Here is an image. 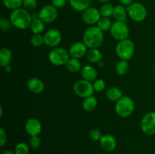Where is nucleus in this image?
I'll return each instance as SVG.
<instances>
[{
    "mask_svg": "<svg viewBox=\"0 0 155 154\" xmlns=\"http://www.w3.org/2000/svg\"><path fill=\"white\" fill-rule=\"evenodd\" d=\"M29 146L25 143H19L15 148V154H28Z\"/></svg>",
    "mask_w": 155,
    "mask_h": 154,
    "instance_id": "7c9ffc66",
    "label": "nucleus"
},
{
    "mask_svg": "<svg viewBox=\"0 0 155 154\" xmlns=\"http://www.w3.org/2000/svg\"><path fill=\"white\" fill-rule=\"evenodd\" d=\"M97 104H98L97 98L93 95H92V96L84 98V101L83 102V108L86 111L91 112L96 108Z\"/></svg>",
    "mask_w": 155,
    "mask_h": 154,
    "instance_id": "b1692460",
    "label": "nucleus"
},
{
    "mask_svg": "<svg viewBox=\"0 0 155 154\" xmlns=\"http://www.w3.org/2000/svg\"><path fill=\"white\" fill-rule=\"evenodd\" d=\"M10 20L5 19V18H2L0 20V30L2 32H7L10 30L11 26H12Z\"/></svg>",
    "mask_w": 155,
    "mask_h": 154,
    "instance_id": "72a5a7b5",
    "label": "nucleus"
},
{
    "mask_svg": "<svg viewBox=\"0 0 155 154\" xmlns=\"http://www.w3.org/2000/svg\"><path fill=\"white\" fill-rule=\"evenodd\" d=\"M43 36L45 45L53 48L58 46L62 40L61 33L57 29H51L48 30Z\"/></svg>",
    "mask_w": 155,
    "mask_h": 154,
    "instance_id": "f8f14e48",
    "label": "nucleus"
},
{
    "mask_svg": "<svg viewBox=\"0 0 155 154\" xmlns=\"http://www.w3.org/2000/svg\"><path fill=\"white\" fill-rule=\"evenodd\" d=\"M101 15L100 11L95 7H89L82 12V21L87 25L93 26L97 24Z\"/></svg>",
    "mask_w": 155,
    "mask_h": 154,
    "instance_id": "9b49d317",
    "label": "nucleus"
},
{
    "mask_svg": "<svg viewBox=\"0 0 155 154\" xmlns=\"http://www.w3.org/2000/svg\"><path fill=\"white\" fill-rule=\"evenodd\" d=\"M98 1L101 3H107L110 0H98Z\"/></svg>",
    "mask_w": 155,
    "mask_h": 154,
    "instance_id": "37998d69",
    "label": "nucleus"
},
{
    "mask_svg": "<svg viewBox=\"0 0 155 154\" xmlns=\"http://www.w3.org/2000/svg\"><path fill=\"white\" fill-rule=\"evenodd\" d=\"M37 6L36 0H23V7L29 11H33Z\"/></svg>",
    "mask_w": 155,
    "mask_h": 154,
    "instance_id": "2f4dec72",
    "label": "nucleus"
},
{
    "mask_svg": "<svg viewBox=\"0 0 155 154\" xmlns=\"http://www.w3.org/2000/svg\"><path fill=\"white\" fill-rule=\"evenodd\" d=\"M30 44L33 47H40L45 44L44 36L42 34H34L30 39Z\"/></svg>",
    "mask_w": 155,
    "mask_h": 154,
    "instance_id": "c756f323",
    "label": "nucleus"
},
{
    "mask_svg": "<svg viewBox=\"0 0 155 154\" xmlns=\"http://www.w3.org/2000/svg\"><path fill=\"white\" fill-rule=\"evenodd\" d=\"M2 2L5 7L12 11L23 6V0H2Z\"/></svg>",
    "mask_w": 155,
    "mask_h": 154,
    "instance_id": "c85d7f7f",
    "label": "nucleus"
},
{
    "mask_svg": "<svg viewBox=\"0 0 155 154\" xmlns=\"http://www.w3.org/2000/svg\"><path fill=\"white\" fill-rule=\"evenodd\" d=\"M112 24L110 19L109 18H104V17H101L98 22L97 23V27L103 32L108 31L110 30Z\"/></svg>",
    "mask_w": 155,
    "mask_h": 154,
    "instance_id": "bb28decb",
    "label": "nucleus"
},
{
    "mask_svg": "<svg viewBox=\"0 0 155 154\" xmlns=\"http://www.w3.org/2000/svg\"><path fill=\"white\" fill-rule=\"evenodd\" d=\"M104 32L97 26H91L85 30L83 35V42L88 48H98L104 42Z\"/></svg>",
    "mask_w": 155,
    "mask_h": 154,
    "instance_id": "f03ea898",
    "label": "nucleus"
},
{
    "mask_svg": "<svg viewBox=\"0 0 155 154\" xmlns=\"http://www.w3.org/2000/svg\"><path fill=\"white\" fill-rule=\"evenodd\" d=\"M130 65H129L128 60H120L115 66L116 72L120 75H124L128 72Z\"/></svg>",
    "mask_w": 155,
    "mask_h": 154,
    "instance_id": "a878e982",
    "label": "nucleus"
},
{
    "mask_svg": "<svg viewBox=\"0 0 155 154\" xmlns=\"http://www.w3.org/2000/svg\"><path fill=\"white\" fill-rule=\"evenodd\" d=\"M93 87L95 89V91L97 92H101L104 90L106 87L105 82L101 79H98L95 81H94L93 83Z\"/></svg>",
    "mask_w": 155,
    "mask_h": 154,
    "instance_id": "473e14b6",
    "label": "nucleus"
},
{
    "mask_svg": "<svg viewBox=\"0 0 155 154\" xmlns=\"http://www.w3.org/2000/svg\"><path fill=\"white\" fill-rule=\"evenodd\" d=\"M127 14L132 21L142 22L146 18L148 11L145 6L140 2H133L127 8Z\"/></svg>",
    "mask_w": 155,
    "mask_h": 154,
    "instance_id": "423d86ee",
    "label": "nucleus"
},
{
    "mask_svg": "<svg viewBox=\"0 0 155 154\" xmlns=\"http://www.w3.org/2000/svg\"><path fill=\"white\" fill-rule=\"evenodd\" d=\"M127 8L124 7L123 5H117L114 8L113 17L117 21H122L126 22L127 18Z\"/></svg>",
    "mask_w": 155,
    "mask_h": 154,
    "instance_id": "aec40b11",
    "label": "nucleus"
},
{
    "mask_svg": "<svg viewBox=\"0 0 155 154\" xmlns=\"http://www.w3.org/2000/svg\"><path fill=\"white\" fill-rule=\"evenodd\" d=\"M154 73L155 74V66H154Z\"/></svg>",
    "mask_w": 155,
    "mask_h": 154,
    "instance_id": "a18cd8bd",
    "label": "nucleus"
},
{
    "mask_svg": "<svg viewBox=\"0 0 155 154\" xmlns=\"http://www.w3.org/2000/svg\"><path fill=\"white\" fill-rule=\"evenodd\" d=\"M39 18L45 24H51L56 21L58 16L57 8L53 5H45L39 11Z\"/></svg>",
    "mask_w": 155,
    "mask_h": 154,
    "instance_id": "9d476101",
    "label": "nucleus"
},
{
    "mask_svg": "<svg viewBox=\"0 0 155 154\" xmlns=\"http://www.w3.org/2000/svg\"><path fill=\"white\" fill-rule=\"evenodd\" d=\"M116 54L120 60H129L132 58L135 52V44L131 39H127L120 41L117 44Z\"/></svg>",
    "mask_w": 155,
    "mask_h": 154,
    "instance_id": "20e7f679",
    "label": "nucleus"
},
{
    "mask_svg": "<svg viewBox=\"0 0 155 154\" xmlns=\"http://www.w3.org/2000/svg\"><path fill=\"white\" fill-rule=\"evenodd\" d=\"M141 130L147 135L155 134V112H148L142 117L140 123Z\"/></svg>",
    "mask_w": 155,
    "mask_h": 154,
    "instance_id": "1a4fd4ad",
    "label": "nucleus"
},
{
    "mask_svg": "<svg viewBox=\"0 0 155 154\" xmlns=\"http://www.w3.org/2000/svg\"><path fill=\"white\" fill-rule=\"evenodd\" d=\"M32 16V19L33 20H36L39 18V12H36V11H33V13L31 14Z\"/></svg>",
    "mask_w": 155,
    "mask_h": 154,
    "instance_id": "ea45409f",
    "label": "nucleus"
},
{
    "mask_svg": "<svg viewBox=\"0 0 155 154\" xmlns=\"http://www.w3.org/2000/svg\"><path fill=\"white\" fill-rule=\"evenodd\" d=\"M114 8V7L110 3H104L99 10L101 17L110 18V17L113 16Z\"/></svg>",
    "mask_w": 155,
    "mask_h": 154,
    "instance_id": "cd10ccee",
    "label": "nucleus"
},
{
    "mask_svg": "<svg viewBox=\"0 0 155 154\" xmlns=\"http://www.w3.org/2000/svg\"><path fill=\"white\" fill-rule=\"evenodd\" d=\"M67 0H51V5L57 8H62L66 5Z\"/></svg>",
    "mask_w": 155,
    "mask_h": 154,
    "instance_id": "4c0bfd02",
    "label": "nucleus"
},
{
    "mask_svg": "<svg viewBox=\"0 0 155 154\" xmlns=\"http://www.w3.org/2000/svg\"><path fill=\"white\" fill-rule=\"evenodd\" d=\"M0 110H1V112H0V116H2V113H3V110H2V107H0Z\"/></svg>",
    "mask_w": 155,
    "mask_h": 154,
    "instance_id": "c03bdc74",
    "label": "nucleus"
},
{
    "mask_svg": "<svg viewBox=\"0 0 155 154\" xmlns=\"http://www.w3.org/2000/svg\"><path fill=\"white\" fill-rule=\"evenodd\" d=\"M27 85L28 90L35 95H39L45 90V84L43 81L36 77L30 79L27 82Z\"/></svg>",
    "mask_w": 155,
    "mask_h": 154,
    "instance_id": "dca6fc26",
    "label": "nucleus"
},
{
    "mask_svg": "<svg viewBox=\"0 0 155 154\" xmlns=\"http://www.w3.org/2000/svg\"><path fill=\"white\" fill-rule=\"evenodd\" d=\"M123 96V91L117 87H110L106 91V98L111 102H117Z\"/></svg>",
    "mask_w": 155,
    "mask_h": 154,
    "instance_id": "412c9836",
    "label": "nucleus"
},
{
    "mask_svg": "<svg viewBox=\"0 0 155 154\" xmlns=\"http://www.w3.org/2000/svg\"><path fill=\"white\" fill-rule=\"evenodd\" d=\"M2 154H15V152H12V150H5L3 152Z\"/></svg>",
    "mask_w": 155,
    "mask_h": 154,
    "instance_id": "79ce46f5",
    "label": "nucleus"
},
{
    "mask_svg": "<svg viewBox=\"0 0 155 154\" xmlns=\"http://www.w3.org/2000/svg\"><path fill=\"white\" fill-rule=\"evenodd\" d=\"M70 58L71 55L69 51L61 47L54 48L48 54V60L50 63L57 66L66 65Z\"/></svg>",
    "mask_w": 155,
    "mask_h": 154,
    "instance_id": "39448f33",
    "label": "nucleus"
},
{
    "mask_svg": "<svg viewBox=\"0 0 155 154\" xmlns=\"http://www.w3.org/2000/svg\"><path fill=\"white\" fill-rule=\"evenodd\" d=\"M74 91L77 96L82 98H86L89 96H92L95 92L93 84L91 82L83 79L78 80L74 83Z\"/></svg>",
    "mask_w": 155,
    "mask_h": 154,
    "instance_id": "0eeeda50",
    "label": "nucleus"
},
{
    "mask_svg": "<svg viewBox=\"0 0 155 154\" xmlns=\"http://www.w3.org/2000/svg\"><path fill=\"white\" fill-rule=\"evenodd\" d=\"M70 5L77 11L83 12L91 6L92 0H69Z\"/></svg>",
    "mask_w": 155,
    "mask_h": 154,
    "instance_id": "a211bd4d",
    "label": "nucleus"
},
{
    "mask_svg": "<svg viewBox=\"0 0 155 154\" xmlns=\"http://www.w3.org/2000/svg\"><path fill=\"white\" fill-rule=\"evenodd\" d=\"M100 146L106 152H112L117 147V140L111 134H104L99 140Z\"/></svg>",
    "mask_w": 155,
    "mask_h": 154,
    "instance_id": "2eb2a0df",
    "label": "nucleus"
},
{
    "mask_svg": "<svg viewBox=\"0 0 155 154\" xmlns=\"http://www.w3.org/2000/svg\"><path fill=\"white\" fill-rule=\"evenodd\" d=\"M9 20L12 26L21 30H25L30 28L33 21L30 12L24 8L12 11L10 14Z\"/></svg>",
    "mask_w": 155,
    "mask_h": 154,
    "instance_id": "f257e3e1",
    "label": "nucleus"
},
{
    "mask_svg": "<svg viewBox=\"0 0 155 154\" xmlns=\"http://www.w3.org/2000/svg\"><path fill=\"white\" fill-rule=\"evenodd\" d=\"M110 33L114 39L120 42L128 39L130 35V29L126 22L115 21V22L112 24Z\"/></svg>",
    "mask_w": 155,
    "mask_h": 154,
    "instance_id": "6e6552de",
    "label": "nucleus"
},
{
    "mask_svg": "<svg viewBox=\"0 0 155 154\" xmlns=\"http://www.w3.org/2000/svg\"><path fill=\"white\" fill-rule=\"evenodd\" d=\"M120 2L123 5L127 6V7L130 5L132 3H133V0H120Z\"/></svg>",
    "mask_w": 155,
    "mask_h": 154,
    "instance_id": "58836bf2",
    "label": "nucleus"
},
{
    "mask_svg": "<svg viewBox=\"0 0 155 154\" xmlns=\"http://www.w3.org/2000/svg\"><path fill=\"white\" fill-rule=\"evenodd\" d=\"M5 70L6 72H10L11 70H12V66H11L10 65L6 66V67H5Z\"/></svg>",
    "mask_w": 155,
    "mask_h": 154,
    "instance_id": "a19ab883",
    "label": "nucleus"
},
{
    "mask_svg": "<svg viewBox=\"0 0 155 154\" xmlns=\"http://www.w3.org/2000/svg\"><path fill=\"white\" fill-rule=\"evenodd\" d=\"M29 144L33 149H37L41 144V139L39 136H32L29 140Z\"/></svg>",
    "mask_w": 155,
    "mask_h": 154,
    "instance_id": "f704fd0d",
    "label": "nucleus"
},
{
    "mask_svg": "<svg viewBox=\"0 0 155 154\" xmlns=\"http://www.w3.org/2000/svg\"><path fill=\"white\" fill-rule=\"evenodd\" d=\"M86 57L91 63H99L102 59V54L98 48H92L87 51Z\"/></svg>",
    "mask_w": 155,
    "mask_h": 154,
    "instance_id": "4be33fe9",
    "label": "nucleus"
},
{
    "mask_svg": "<svg viewBox=\"0 0 155 154\" xmlns=\"http://www.w3.org/2000/svg\"><path fill=\"white\" fill-rule=\"evenodd\" d=\"M87 46L83 42H76L71 45L69 53L71 57L80 59L84 57L87 54Z\"/></svg>",
    "mask_w": 155,
    "mask_h": 154,
    "instance_id": "ddd939ff",
    "label": "nucleus"
},
{
    "mask_svg": "<svg viewBox=\"0 0 155 154\" xmlns=\"http://www.w3.org/2000/svg\"><path fill=\"white\" fill-rule=\"evenodd\" d=\"M81 75L83 79L89 82L95 81L98 76V72L96 69L90 65H86L81 69Z\"/></svg>",
    "mask_w": 155,
    "mask_h": 154,
    "instance_id": "f3484780",
    "label": "nucleus"
},
{
    "mask_svg": "<svg viewBox=\"0 0 155 154\" xmlns=\"http://www.w3.org/2000/svg\"><path fill=\"white\" fill-rule=\"evenodd\" d=\"M135 110V103L132 98L124 95L115 104V112L121 118L131 116Z\"/></svg>",
    "mask_w": 155,
    "mask_h": 154,
    "instance_id": "7ed1b4c3",
    "label": "nucleus"
},
{
    "mask_svg": "<svg viewBox=\"0 0 155 154\" xmlns=\"http://www.w3.org/2000/svg\"><path fill=\"white\" fill-rule=\"evenodd\" d=\"M65 66H66L67 69L72 73L78 72L79 71L81 70L82 67L81 62L80 61V60L77 58H73V57L70 58V60H68Z\"/></svg>",
    "mask_w": 155,
    "mask_h": 154,
    "instance_id": "5701e85b",
    "label": "nucleus"
},
{
    "mask_svg": "<svg viewBox=\"0 0 155 154\" xmlns=\"http://www.w3.org/2000/svg\"><path fill=\"white\" fill-rule=\"evenodd\" d=\"M30 28L33 34H42V33L45 30V23L40 18L33 20Z\"/></svg>",
    "mask_w": 155,
    "mask_h": 154,
    "instance_id": "393cba45",
    "label": "nucleus"
},
{
    "mask_svg": "<svg viewBox=\"0 0 155 154\" xmlns=\"http://www.w3.org/2000/svg\"><path fill=\"white\" fill-rule=\"evenodd\" d=\"M7 143V134L3 128H0V146H4Z\"/></svg>",
    "mask_w": 155,
    "mask_h": 154,
    "instance_id": "e433bc0d",
    "label": "nucleus"
},
{
    "mask_svg": "<svg viewBox=\"0 0 155 154\" xmlns=\"http://www.w3.org/2000/svg\"><path fill=\"white\" fill-rule=\"evenodd\" d=\"M25 130L27 134L32 137V136H39L42 131V124L39 119L36 118H30L26 122Z\"/></svg>",
    "mask_w": 155,
    "mask_h": 154,
    "instance_id": "4468645a",
    "label": "nucleus"
},
{
    "mask_svg": "<svg viewBox=\"0 0 155 154\" xmlns=\"http://www.w3.org/2000/svg\"><path fill=\"white\" fill-rule=\"evenodd\" d=\"M12 60V52L9 48H2L0 49V65L2 67L9 66Z\"/></svg>",
    "mask_w": 155,
    "mask_h": 154,
    "instance_id": "6ab92c4d",
    "label": "nucleus"
},
{
    "mask_svg": "<svg viewBox=\"0 0 155 154\" xmlns=\"http://www.w3.org/2000/svg\"><path fill=\"white\" fill-rule=\"evenodd\" d=\"M102 134H101V131L99 129H97V128H95V129L91 130L90 132H89V137H91V139L95 141H97V140H100L101 138L102 137Z\"/></svg>",
    "mask_w": 155,
    "mask_h": 154,
    "instance_id": "c9c22d12",
    "label": "nucleus"
}]
</instances>
